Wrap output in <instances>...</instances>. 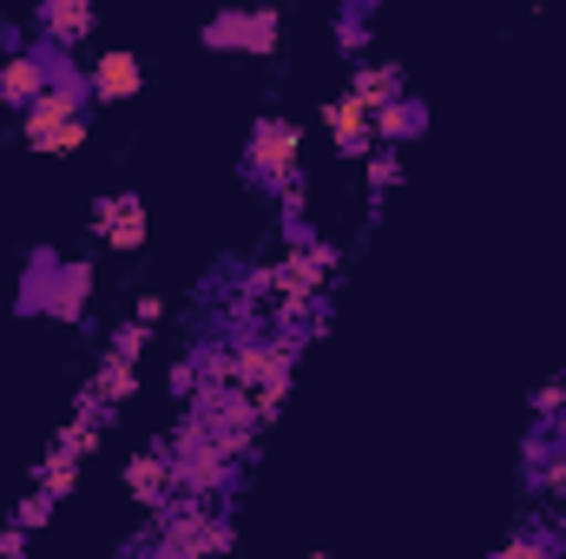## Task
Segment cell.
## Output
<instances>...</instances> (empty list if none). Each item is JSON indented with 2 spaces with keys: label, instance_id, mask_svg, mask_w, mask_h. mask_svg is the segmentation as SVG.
I'll return each mask as SVG.
<instances>
[{
  "label": "cell",
  "instance_id": "1",
  "mask_svg": "<svg viewBox=\"0 0 566 559\" xmlns=\"http://www.w3.org/2000/svg\"><path fill=\"white\" fill-rule=\"evenodd\" d=\"M303 126L283 119V113H258L251 133H244V151H238V178L264 198H283L290 184H303Z\"/></svg>",
  "mask_w": 566,
  "mask_h": 559
},
{
  "label": "cell",
  "instance_id": "2",
  "mask_svg": "<svg viewBox=\"0 0 566 559\" xmlns=\"http://www.w3.org/2000/svg\"><path fill=\"white\" fill-rule=\"evenodd\" d=\"M191 421L205 428V441L218 447V454H231V461H251V441H258V402L244 395V389H231V382H205L198 389V402H191Z\"/></svg>",
  "mask_w": 566,
  "mask_h": 559
},
{
  "label": "cell",
  "instance_id": "3",
  "mask_svg": "<svg viewBox=\"0 0 566 559\" xmlns=\"http://www.w3.org/2000/svg\"><path fill=\"white\" fill-rule=\"evenodd\" d=\"M277 33H283V13L277 7H218L205 27H198V40L211 46V53H277Z\"/></svg>",
  "mask_w": 566,
  "mask_h": 559
},
{
  "label": "cell",
  "instance_id": "4",
  "mask_svg": "<svg viewBox=\"0 0 566 559\" xmlns=\"http://www.w3.org/2000/svg\"><path fill=\"white\" fill-rule=\"evenodd\" d=\"M521 487L527 500H566V428L534 421L521 441Z\"/></svg>",
  "mask_w": 566,
  "mask_h": 559
},
{
  "label": "cell",
  "instance_id": "5",
  "mask_svg": "<svg viewBox=\"0 0 566 559\" xmlns=\"http://www.w3.org/2000/svg\"><path fill=\"white\" fill-rule=\"evenodd\" d=\"M20 139L33 145V151H80L86 145V106L46 93L33 113H20Z\"/></svg>",
  "mask_w": 566,
  "mask_h": 559
},
{
  "label": "cell",
  "instance_id": "6",
  "mask_svg": "<svg viewBox=\"0 0 566 559\" xmlns=\"http://www.w3.org/2000/svg\"><path fill=\"white\" fill-rule=\"evenodd\" d=\"M145 198L139 191H106V198H93V238L106 244V251H126V257H139L145 251Z\"/></svg>",
  "mask_w": 566,
  "mask_h": 559
},
{
  "label": "cell",
  "instance_id": "7",
  "mask_svg": "<svg viewBox=\"0 0 566 559\" xmlns=\"http://www.w3.org/2000/svg\"><path fill=\"white\" fill-rule=\"evenodd\" d=\"M336 264H343L336 244H316V251H303V257H283L277 271H271V296H277V303H310V296L329 289Z\"/></svg>",
  "mask_w": 566,
  "mask_h": 559
},
{
  "label": "cell",
  "instance_id": "8",
  "mask_svg": "<svg viewBox=\"0 0 566 559\" xmlns=\"http://www.w3.org/2000/svg\"><path fill=\"white\" fill-rule=\"evenodd\" d=\"M323 133L336 139L343 158H369V151H376V113H369L356 93H336V99L323 106Z\"/></svg>",
  "mask_w": 566,
  "mask_h": 559
},
{
  "label": "cell",
  "instance_id": "9",
  "mask_svg": "<svg viewBox=\"0 0 566 559\" xmlns=\"http://www.w3.org/2000/svg\"><path fill=\"white\" fill-rule=\"evenodd\" d=\"M60 271H66V257H60L53 244H33V251H27V271H20L13 309H20V316H53V303H60Z\"/></svg>",
  "mask_w": 566,
  "mask_h": 559
},
{
  "label": "cell",
  "instance_id": "10",
  "mask_svg": "<svg viewBox=\"0 0 566 559\" xmlns=\"http://www.w3.org/2000/svg\"><path fill=\"white\" fill-rule=\"evenodd\" d=\"M145 93V60L113 46V53H93V106H126Z\"/></svg>",
  "mask_w": 566,
  "mask_h": 559
},
{
  "label": "cell",
  "instance_id": "11",
  "mask_svg": "<svg viewBox=\"0 0 566 559\" xmlns=\"http://www.w3.org/2000/svg\"><path fill=\"white\" fill-rule=\"evenodd\" d=\"M93 27H99V13H93V0H40L33 7V33L40 40H53V46H86L93 40Z\"/></svg>",
  "mask_w": 566,
  "mask_h": 559
},
{
  "label": "cell",
  "instance_id": "12",
  "mask_svg": "<svg viewBox=\"0 0 566 559\" xmlns=\"http://www.w3.org/2000/svg\"><path fill=\"white\" fill-rule=\"evenodd\" d=\"M343 93H356L369 113H382V106H396L409 93V73H402V60H363V66H349Z\"/></svg>",
  "mask_w": 566,
  "mask_h": 559
},
{
  "label": "cell",
  "instance_id": "13",
  "mask_svg": "<svg viewBox=\"0 0 566 559\" xmlns=\"http://www.w3.org/2000/svg\"><path fill=\"white\" fill-rule=\"evenodd\" d=\"M428 126H434V113H428L422 93H402L396 106H382L376 113V145H389V151H402V145L428 139Z\"/></svg>",
  "mask_w": 566,
  "mask_h": 559
},
{
  "label": "cell",
  "instance_id": "14",
  "mask_svg": "<svg viewBox=\"0 0 566 559\" xmlns=\"http://www.w3.org/2000/svg\"><path fill=\"white\" fill-rule=\"evenodd\" d=\"M329 33H336V53H343L349 66H363V60H369V40H376V0H336Z\"/></svg>",
  "mask_w": 566,
  "mask_h": 559
},
{
  "label": "cell",
  "instance_id": "15",
  "mask_svg": "<svg viewBox=\"0 0 566 559\" xmlns=\"http://www.w3.org/2000/svg\"><path fill=\"white\" fill-rule=\"evenodd\" d=\"M93 283H99V271L86 264V257H73L66 271H60V303H53V323H73V329H99L93 316H86V303H93Z\"/></svg>",
  "mask_w": 566,
  "mask_h": 559
},
{
  "label": "cell",
  "instance_id": "16",
  "mask_svg": "<svg viewBox=\"0 0 566 559\" xmlns=\"http://www.w3.org/2000/svg\"><path fill=\"white\" fill-rule=\"evenodd\" d=\"M126 494H133L139 507H151V514L171 500V461H165V447H145V454L126 461Z\"/></svg>",
  "mask_w": 566,
  "mask_h": 559
},
{
  "label": "cell",
  "instance_id": "17",
  "mask_svg": "<svg viewBox=\"0 0 566 559\" xmlns=\"http://www.w3.org/2000/svg\"><path fill=\"white\" fill-rule=\"evenodd\" d=\"M40 99H46V80H40L33 53H20V60H0V106H7V113H33Z\"/></svg>",
  "mask_w": 566,
  "mask_h": 559
},
{
  "label": "cell",
  "instance_id": "18",
  "mask_svg": "<svg viewBox=\"0 0 566 559\" xmlns=\"http://www.w3.org/2000/svg\"><path fill=\"white\" fill-rule=\"evenodd\" d=\"M514 540L527 547V559H566V534H560V520H554V514H541V507H527V514H521Z\"/></svg>",
  "mask_w": 566,
  "mask_h": 559
},
{
  "label": "cell",
  "instance_id": "19",
  "mask_svg": "<svg viewBox=\"0 0 566 559\" xmlns=\"http://www.w3.org/2000/svg\"><path fill=\"white\" fill-rule=\"evenodd\" d=\"M409 178V165H402V151H389V145H376L369 158H363V204H389V191Z\"/></svg>",
  "mask_w": 566,
  "mask_h": 559
},
{
  "label": "cell",
  "instance_id": "20",
  "mask_svg": "<svg viewBox=\"0 0 566 559\" xmlns=\"http://www.w3.org/2000/svg\"><path fill=\"white\" fill-rule=\"evenodd\" d=\"M73 481H80V454H66V447H53V454L33 467V487H40V494H53V500H66V494H73Z\"/></svg>",
  "mask_w": 566,
  "mask_h": 559
},
{
  "label": "cell",
  "instance_id": "21",
  "mask_svg": "<svg viewBox=\"0 0 566 559\" xmlns=\"http://www.w3.org/2000/svg\"><path fill=\"white\" fill-rule=\"evenodd\" d=\"M93 389L106 395V409H119V402H133V395H139V369H126V362H113V356H106V362H99V376H93Z\"/></svg>",
  "mask_w": 566,
  "mask_h": 559
},
{
  "label": "cell",
  "instance_id": "22",
  "mask_svg": "<svg viewBox=\"0 0 566 559\" xmlns=\"http://www.w3.org/2000/svg\"><path fill=\"white\" fill-rule=\"evenodd\" d=\"M145 342H151V329H139V323H133V316H126V323H113V329H106V356H113V362H126V369H139Z\"/></svg>",
  "mask_w": 566,
  "mask_h": 559
},
{
  "label": "cell",
  "instance_id": "23",
  "mask_svg": "<svg viewBox=\"0 0 566 559\" xmlns=\"http://www.w3.org/2000/svg\"><path fill=\"white\" fill-rule=\"evenodd\" d=\"M165 389H171V402H198V389H205V369H198V356H178V362L165 369Z\"/></svg>",
  "mask_w": 566,
  "mask_h": 559
},
{
  "label": "cell",
  "instance_id": "24",
  "mask_svg": "<svg viewBox=\"0 0 566 559\" xmlns=\"http://www.w3.org/2000/svg\"><path fill=\"white\" fill-rule=\"evenodd\" d=\"M73 421H80V428H93V434H106V421H113V409H106V395H99L93 382H86V389L73 395Z\"/></svg>",
  "mask_w": 566,
  "mask_h": 559
},
{
  "label": "cell",
  "instance_id": "25",
  "mask_svg": "<svg viewBox=\"0 0 566 559\" xmlns=\"http://www.w3.org/2000/svg\"><path fill=\"white\" fill-rule=\"evenodd\" d=\"M53 507H60V500L33 487V494H27V500L13 507V527H20V534H33V527H46V520H53Z\"/></svg>",
  "mask_w": 566,
  "mask_h": 559
},
{
  "label": "cell",
  "instance_id": "26",
  "mask_svg": "<svg viewBox=\"0 0 566 559\" xmlns=\"http://www.w3.org/2000/svg\"><path fill=\"white\" fill-rule=\"evenodd\" d=\"M113 559H171V547H165L158 534H133V540H126Z\"/></svg>",
  "mask_w": 566,
  "mask_h": 559
},
{
  "label": "cell",
  "instance_id": "27",
  "mask_svg": "<svg viewBox=\"0 0 566 559\" xmlns=\"http://www.w3.org/2000/svg\"><path fill=\"white\" fill-rule=\"evenodd\" d=\"M133 323H139V329H158V323H165V296H158V289H145L139 303H133Z\"/></svg>",
  "mask_w": 566,
  "mask_h": 559
},
{
  "label": "cell",
  "instance_id": "28",
  "mask_svg": "<svg viewBox=\"0 0 566 559\" xmlns=\"http://www.w3.org/2000/svg\"><path fill=\"white\" fill-rule=\"evenodd\" d=\"M27 540H33V534H20V527L7 520V527H0V559H27Z\"/></svg>",
  "mask_w": 566,
  "mask_h": 559
},
{
  "label": "cell",
  "instance_id": "29",
  "mask_svg": "<svg viewBox=\"0 0 566 559\" xmlns=\"http://www.w3.org/2000/svg\"><path fill=\"white\" fill-rule=\"evenodd\" d=\"M494 559H527V547H521V540H514V534H507V540H501V547H494Z\"/></svg>",
  "mask_w": 566,
  "mask_h": 559
},
{
  "label": "cell",
  "instance_id": "30",
  "mask_svg": "<svg viewBox=\"0 0 566 559\" xmlns=\"http://www.w3.org/2000/svg\"><path fill=\"white\" fill-rule=\"evenodd\" d=\"M554 520H560V534H566V507H560V514H554Z\"/></svg>",
  "mask_w": 566,
  "mask_h": 559
},
{
  "label": "cell",
  "instance_id": "31",
  "mask_svg": "<svg viewBox=\"0 0 566 559\" xmlns=\"http://www.w3.org/2000/svg\"><path fill=\"white\" fill-rule=\"evenodd\" d=\"M0 33H7V13H0Z\"/></svg>",
  "mask_w": 566,
  "mask_h": 559
},
{
  "label": "cell",
  "instance_id": "32",
  "mask_svg": "<svg viewBox=\"0 0 566 559\" xmlns=\"http://www.w3.org/2000/svg\"><path fill=\"white\" fill-rule=\"evenodd\" d=\"M310 559H329V553H310Z\"/></svg>",
  "mask_w": 566,
  "mask_h": 559
},
{
  "label": "cell",
  "instance_id": "33",
  "mask_svg": "<svg viewBox=\"0 0 566 559\" xmlns=\"http://www.w3.org/2000/svg\"><path fill=\"white\" fill-rule=\"evenodd\" d=\"M0 145H7V133H0Z\"/></svg>",
  "mask_w": 566,
  "mask_h": 559
}]
</instances>
